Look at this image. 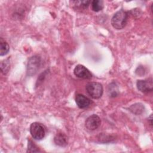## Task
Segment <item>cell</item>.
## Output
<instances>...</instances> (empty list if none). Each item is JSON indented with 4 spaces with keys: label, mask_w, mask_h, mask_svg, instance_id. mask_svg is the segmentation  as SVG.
<instances>
[{
    "label": "cell",
    "mask_w": 153,
    "mask_h": 153,
    "mask_svg": "<svg viewBox=\"0 0 153 153\" xmlns=\"http://www.w3.org/2000/svg\"><path fill=\"white\" fill-rule=\"evenodd\" d=\"M128 12L120 10L116 12L111 19V25L115 29H123L127 22Z\"/></svg>",
    "instance_id": "obj_1"
},
{
    "label": "cell",
    "mask_w": 153,
    "mask_h": 153,
    "mask_svg": "<svg viewBox=\"0 0 153 153\" xmlns=\"http://www.w3.org/2000/svg\"><path fill=\"white\" fill-rule=\"evenodd\" d=\"M85 89L87 93L93 99H99L103 94V86L99 82H89L86 85Z\"/></svg>",
    "instance_id": "obj_2"
},
{
    "label": "cell",
    "mask_w": 153,
    "mask_h": 153,
    "mask_svg": "<svg viewBox=\"0 0 153 153\" xmlns=\"http://www.w3.org/2000/svg\"><path fill=\"white\" fill-rule=\"evenodd\" d=\"M30 132L32 137L36 140L42 139L45 134V130L42 124L35 122L30 127Z\"/></svg>",
    "instance_id": "obj_3"
},
{
    "label": "cell",
    "mask_w": 153,
    "mask_h": 153,
    "mask_svg": "<svg viewBox=\"0 0 153 153\" xmlns=\"http://www.w3.org/2000/svg\"><path fill=\"white\" fill-rule=\"evenodd\" d=\"M41 65V59L39 56H34L31 57L27 63V74L29 76L35 75Z\"/></svg>",
    "instance_id": "obj_4"
},
{
    "label": "cell",
    "mask_w": 153,
    "mask_h": 153,
    "mask_svg": "<svg viewBox=\"0 0 153 153\" xmlns=\"http://www.w3.org/2000/svg\"><path fill=\"white\" fill-rule=\"evenodd\" d=\"M100 124L101 120L100 117L96 114H93L87 118L85 126L87 129L90 130H94L100 126Z\"/></svg>",
    "instance_id": "obj_5"
},
{
    "label": "cell",
    "mask_w": 153,
    "mask_h": 153,
    "mask_svg": "<svg viewBox=\"0 0 153 153\" xmlns=\"http://www.w3.org/2000/svg\"><path fill=\"white\" fill-rule=\"evenodd\" d=\"M74 73L76 76L81 79H91L92 74L90 71L82 65H78L74 70Z\"/></svg>",
    "instance_id": "obj_6"
},
{
    "label": "cell",
    "mask_w": 153,
    "mask_h": 153,
    "mask_svg": "<svg viewBox=\"0 0 153 153\" xmlns=\"http://www.w3.org/2000/svg\"><path fill=\"white\" fill-rule=\"evenodd\" d=\"M136 85L140 91L142 93H148L152 90V80L151 78L145 80H138Z\"/></svg>",
    "instance_id": "obj_7"
},
{
    "label": "cell",
    "mask_w": 153,
    "mask_h": 153,
    "mask_svg": "<svg viewBox=\"0 0 153 153\" xmlns=\"http://www.w3.org/2000/svg\"><path fill=\"white\" fill-rule=\"evenodd\" d=\"M75 102L77 106L81 109H84L88 107L91 103V100L90 99L82 94H78L76 96Z\"/></svg>",
    "instance_id": "obj_8"
},
{
    "label": "cell",
    "mask_w": 153,
    "mask_h": 153,
    "mask_svg": "<svg viewBox=\"0 0 153 153\" xmlns=\"http://www.w3.org/2000/svg\"><path fill=\"white\" fill-rule=\"evenodd\" d=\"M54 142L57 145L59 146H66L68 144L67 137L64 133H59L55 136L54 138Z\"/></svg>",
    "instance_id": "obj_9"
},
{
    "label": "cell",
    "mask_w": 153,
    "mask_h": 153,
    "mask_svg": "<svg viewBox=\"0 0 153 153\" xmlns=\"http://www.w3.org/2000/svg\"><path fill=\"white\" fill-rule=\"evenodd\" d=\"M0 55L1 56L7 54L10 50V47L8 43L2 38H1L0 41Z\"/></svg>",
    "instance_id": "obj_10"
},
{
    "label": "cell",
    "mask_w": 153,
    "mask_h": 153,
    "mask_svg": "<svg viewBox=\"0 0 153 153\" xmlns=\"http://www.w3.org/2000/svg\"><path fill=\"white\" fill-rule=\"evenodd\" d=\"M91 8L94 11L98 12L103 8V2L101 0H94L91 2Z\"/></svg>",
    "instance_id": "obj_11"
},
{
    "label": "cell",
    "mask_w": 153,
    "mask_h": 153,
    "mask_svg": "<svg viewBox=\"0 0 153 153\" xmlns=\"http://www.w3.org/2000/svg\"><path fill=\"white\" fill-rule=\"evenodd\" d=\"M39 149L33 143V142L30 140H28V145H27V152H39Z\"/></svg>",
    "instance_id": "obj_12"
},
{
    "label": "cell",
    "mask_w": 153,
    "mask_h": 153,
    "mask_svg": "<svg viewBox=\"0 0 153 153\" xmlns=\"http://www.w3.org/2000/svg\"><path fill=\"white\" fill-rule=\"evenodd\" d=\"M74 2L75 3V5H76L79 8L85 9L87 8L89 4L90 3V1H74Z\"/></svg>",
    "instance_id": "obj_13"
},
{
    "label": "cell",
    "mask_w": 153,
    "mask_h": 153,
    "mask_svg": "<svg viewBox=\"0 0 153 153\" xmlns=\"http://www.w3.org/2000/svg\"><path fill=\"white\" fill-rule=\"evenodd\" d=\"M8 68H9V65L8 63H7L6 60H4V62H2L1 63V71L2 72L3 74H5V72H7L8 70Z\"/></svg>",
    "instance_id": "obj_14"
},
{
    "label": "cell",
    "mask_w": 153,
    "mask_h": 153,
    "mask_svg": "<svg viewBox=\"0 0 153 153\" xmlns=\"http://www.w3.org/2000/svg\"><path fill=\"white\" fill-rule=\"evenodd\" d=\"M149 120V121H150V123H149L150 125H152V115H151Z\"/></svg>",
    "instance_id": "obj_15"
}]
</instances>
